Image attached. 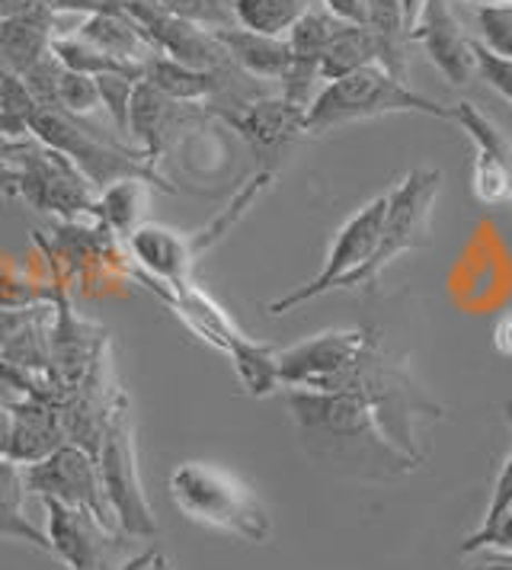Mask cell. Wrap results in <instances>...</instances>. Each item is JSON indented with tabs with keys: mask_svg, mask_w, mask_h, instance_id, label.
Masks as SVG:
<instances>
[{
	"mask_svg": "<svg viewBox=\"0 0 512 570\" xmlns=\"http://www.w3.org/2000/svg\"><path fill=\"white\" fill-rule=\"evenodd\" d=\"M288 411L314 462L358 481H397L420 462L387 436L362 391H288Z\"/></svg>",
	"mask_w": 512,
	"mask_h": 570,
	"instance_id": "6da1fadb",
	"label": "cell"
},
{
	"mask_svg": "<svg viewBox=\"0 0 512 570\" xmlns=\"http://www.w3.org/2000/svg\"><path fill=\"white\" fill-rule=\"evenodd\" d=\"M177 510L196 525L263 544L273 535V517L256 491L234 471L208 462H183L170 474Z\"/></svg>",
	"mask_w": 512,
	"mask_h": 570,
	"instance_id": "7a4b0ae2",
	"label": "cell"
},
{
	"mask_svg": "<svg viewBox=\"0 0 512 570\" xmlns=\"http://www.w3.org/2000/svg\"><path fill=\"white\" fill-rule=\"evenodd\" d=\"M391 112H420L435 119H455V106L435 104L430 97L410 90L407 80L394 78L382 65H365L346 78L327 80L314 104L305 112L307 135H324V131L358 122V119H378Z\"/></svg>",
	"mask_w": 512,
	"mask_h": 570,
	"instance_id": "3957f363",
	"label": "cell"
},
{
	"mask_svg": "<svg viewBox=\"0 0 512 570\" xmlns=\"http://www.w3.org/2000/svg\"><path fill=\"white\" fill-rule=\"evenodd\" d=\"M26 129L36 141H42L51 151L68 157L97 193L102 186L126 180V177H141L151 186L174 189L154 170L148 157L135 148H126L112 135H102L97 126H90V119H77V116H68L65 109H55V106H36L26 116Z\"/></svg>",
	"mask_w": 512,
	"mask_h": 570,
	"instance_id": "277c9868",
	"label": "cell"
},
{
	"mask_svg": "<svg viewBox=\"0 0 512 570\" xmlns=\"http://www.w3.org/2000/svg\"><path fill=\"white\" fill-rule=\"evenodd\" d=\"M382 343L372 331H327L279 350L282 389L356 391L365 363Z\"/></svg>",
	"mask_w": 512,
	"mask_h": 570,
	"instance_id": "5b68a950",
	"label": "cell"
},
{
	"mask_svg": "<svg viewBox=\"0 0 512 570\" xmlns=\"http://www.w3.org/2000/svg\"><path fill=\"white\" fill-rule=\"evenodd\" d=\"M0 157L20 170V199L32 208L75 222L80 215H93L97 189L77 170L65 155L51 151L49 145L29 138L7 141L0 138Z\"/></svg>",
	"mask_w": 512,
	"mask_h": 570,
	"instance_id": "8992f818",
	"label": "cell"
},
{
	"mask_svg": "<svg viewBox=\"0 0 512 570\" xmlns=\"http://www.w3.org/2000/svg\"><path fill=\"white\" fill-rule=\"evenodd\" d=\"M97 465H100L102 491H106V500L112 507L119 532L128 539H157V519H154L148 493H145L141 474H138L135 430H131L128 401L122 391L116 394L112 414L106 423Z\"/></svg>",
	"mask_w": 512,
	"mask_h": 570,
	"instance_id": "52a82bcc",
	"label": "cell"
},
{
	"mask_svg": "<svg viewBox=\"0 0 512 570\" xmlns=\"http://www.w3.org/2000/svg\"><path fill=\"white\" fill-rule=\"evenodd\" d=\"M387 203H391V196L384 193V196H375L372 203H365V206L358 208L356 215L333 237L331 254L324 259L321 273L314 279H307L305 285H298L295 292L269 302L266 312L273 314V317H282V314L295 312V308H302L307 302L327 295L333 288H356V285H362L365 269H368V263H372L378 244H382Z\"/></svg>",
	"mask_w": 512,
	"mask_h": 570,
	"instance_id": "ba28073f",
	"label": "cell"
},
{
	"mask_svg": "<svg viewBox=\"0 0 512 570\" xmlns=\"http://www.w3.org/2000/svg\"><path fill=\"white\" fill-rule=\"evenodd\" d=\"M442 186V174L435 167H416L410 170L404 183H397L387 196V218H384L382 244L375 250V257L365 269L362 285L382 276L384 266H391L394 259L407 250L426 247L430 244V222H433V206Z\"/></svg>",
	"mask_w": 512,
	"mask_h": 570,
	"instance_id": "9c48e42d",
	"label": "cell"
},
{
	"mask_svg": "<svg viewBox=\"0 0 512 570\" xmlns=\"http://www.w3.org/2000/svg\"><path fill=\"white\" fill-rule=\"evenodd\" d=\"M23 474L26 488L39 500H55V503L75 507V510H87V513L100 517L106 525H116L93 452L80 449L75 442H65L61 449L51 452L49 459L26 465Z\"/></svg>",
	"mask_w": 512,
	"mask_h": 570,
	"instance_id": "30bf717a",
	"label": "cell"
},
{
	"mask_svg": "<svg viewBox=\"0 0 512 570\" xmlns=\"http://www.w3.org/2000/svg\"><path fill=\"white\" fill-rule=\"evenodd\" d=\"M49 513V535L51 554L65 561L68 570H112L119 568V551H122V532L106 525L100 517L75 510L55 500H42Z\"/></svg>",
	"mask_w": 512,
	"mask_h": 570,
	"instance_id": "8fae6325",
	"label": "cell"
},
{
	"mask_svg": "<svg viewBox=\"0 0 512 570\" xmlns=\"http://www.w3.org/2000/svg\"><path fill=\"white\" fill-rule=\"evenodd\" d=\"M305 112L307 109L292 106L285 97H256L250 104L230 106L215 116L247 141L263 174H276V164L292 148V141L307 135Z\"/></svg>",
	"mask_w": 512,
	"mask_h": 570,
	"instance_id": "7c38bea8",
	"label": "cell"
},
{
	"mask_svg": "<svg viewBox=\"0 0 512 570\" xmlns=\"http://www.w3.org/2000/svg\"><path fill=\"white\" fill-rule=\"evenodd\" d=\"M128 17L145 29L151 46L167 58H177L199 71H221L230 65V55L218 42L211 29L196 27L189 20H179L170 10H164L157 0H128Z\"/></svg>",
	"mask_w": 512,
	"mask_h": 570,
	"instance_id": "4fadbf2b",
	"label": "cell"
},
{
	"mask_svg": "<svg viewBox=\"0 0 512 570\" xmlns=\"http://www.w3.org/2000/svg\"><path fill=\"white\" fill-rule=\"evenodd\" d=\"M455 122L477 145L474 196L484 206H512V145L474 104H455Z\"/></svg>",
	"mask_w": 512,
	"mask_h": 570,
	"instance_id": "5bb4252c",
	"label": "cell"
},
{
	"mask_svg": "<svg viewBox=\"0 0 512 570\" xmlns=\"http://www.w3.org/2000/svg\"><path fill=\"white\" fill-rule=\"evenodd\" d=\"M410 39L423 42L430 61L442 71V78L449 83L464 87V83L477 78L474 42L464 36V29H461L452 7H449V0H426V10H423L416 29L410 32Z\"/></svg>",
	"mask_w": 512,
	"mask_h": 570,
	"instance_id": "9a60e30c",
	"label": "cell"
},
{
	"mask_svg": "<svg viewBox=\"0 0 512 570\" xmlns=\"http://www.w3.org/2000/svg\"><path fill=\"white\" fill-rule=\"evenodd\" d=\"M58 10L39 0H23L13 13L0 20V68L23 75L36 61L49 58L58 32Z\"/></svg>",
	"mask_w": 512,
	"mask_h": 570,
	"instance_id": "2e32d148",
	"label": "cell"
},
{
	"mask_svg": "<svg viewBox=\"0 0 512 570\" xmlns=\"http://www.w3.org/2000/svg\"><path fill=\"white\" fill-rule=\"evenodd\" d=\"M128 250H131V257L138 259V266L145 269V279L170 285V288L193 283L189 273H193V263L199 257L193 250L189 234H179L174 228H167V225L145 222V225H138L135 232L128 234Z\"/></svg>",
	"mask_w": 512,
	"mask_h": 570,
	"instance_id": "e0dca14e",
	"label": "cell"
},
{
	"mask_svg": "<svg viewBox=\"0 0 512 570\" xmlns=\"http://www.w3.org/2000/svg\"><path fill=\"white\" fill-rule=\"evenodd\" d=\"M10 414H13L10 462H17V465H36V462L49 459L55 449H61L68 442L61 411H58V404L51 397L23 394L20 401L10 404Z\"/></svg>",
	"mask_w": 512,
	"mask_h": 570,
	"instance_id": "ac0fdd59",
	"label": "cell"
},
{
	"mask_svg": "<svg viewBox=\"0 0 512 570\" xmlns=\"http://www.w3.org/2000/svg\"><path fill=\"white\" fill-rule=\"evenodd\" d=\"M189 109H193L189 104H177L164 97L160 90H154L148 80H138L131 109H128V135L138 141V151L154 164L170 148L177 131L186 126Z\"/></svg>",
	"mask_w": 512,
	"mask_h": 570,
	"instance_id": "d6986e66",
	"label": "cell"
},
{
	"mask_svg": "<svg viewBox=\"0 0 512 570\" xmlns=\"http://www.w3.org/2000/svg\"><path fill=\"white\" fill-rule=\"evenodd\" d=\"M77 36L87 39L90 46L102 49L106 55H112V58H119L126 65H135V68H141L157 52L151 39L145 36V29L128 17L126 7H112V3L87 13L77 23Z\"/></svg>",
	"mask_w": 512,
	"mask_h": 570,
	"instance_id": "ffe728a7",
	"label": "cell"
},
{
	"mask_svg": "<svg viewBox=\"0 0 512 570\" xmlns=\"http://www.w3.org/2000/svg\"><path fill=\"white\" fill-rule=\"evenodd\" d=\"M230 61L256 80H282L292 65V46L279 36H263L254 29L228 27L215 32Z\"/></svg>",
	"mask_w": 512,
	"mask_h": 570,
	"instance_id": "44dd1931",
	"label": "cell"
},
{
	"mask_svg": "<svg viewBox=\"0 0 512 570\" xmlns=\"http://www.w3.org/2000/svg\"><path fill=\"white\" fill-rule=\"evenodd\" d=\"M221 71H199V68H189V65H183L177 58L154 52L141 65V80H148L154 90H160L164 97H170L177 104L205 106L215 97V90H218V75Z\"/></svg>",
	"mask_w": 512,
	"mask_h": 570,
	"instance_id": "7402d4cb",
	"label": "cell"
},
{
	"mask_svg": "<svg viewBox=\"0 0 512 570\" xmlns=\"http://www.w3.org/2000/svg\"><path fill=\"white\" fill-rule=\"evenodd\" d=\"M26 493H29V488H26L23 465L3 459L0 462V539L26 542L51 554L49 535L26 517Z\"/></svg>",
	"mask_w": 512,
	"mask_h": 570,
	"instance_id": "603a6c76",
	"label": "cell"
},
{
	"mask_svg": "<svg viewBox=\"0 0 512 570\" xmlns=\"http://www.w3.org/2000/svg\"><path fill=\"white\" fill-rule=\"evenodd\" d=\"M148 186L151 183L141 180V177H126V180L102 186L100 193H97V203H93V218L109 234L128 237L138 225H145L141 218H145L148 203H151Z\"/></svg>",
	"mask_w": 512,
	"mask_h": 570,
	"instance_id": "cb8c5ba5",
	"label": "cell"
},
{
	"mask_svg": "<svg viewBox=\"0 0 512 570\" xmlns=\"http://www.w3.org/2000/svg\"><path fill=\"white\" fill-rule=\"evenodd\" d=\"M365 65H382V46L378 36L368 27L343 23L331 39L327 52L321 58V78L336 80L353 75Z\"/></svg>",
	"mask_w": 512,
	"mask_h": 570,
	"instance_id": "d4e9b609",
	"label": "cell"
},
{
	"mask_svg": "<svg viewBox=\"0 0 512 570\" xmlns=\"http://www.w3.org/2000/svg\"><path fill=\"white\" fill-rule=\"evenodd\" d=\"M365 7H368V29L378 36V46H382V68L404 80L407 75V29H404L401 0H365Z\"/></svg>",
	"mask_w": 512,
	"mask_h": 570,
	"instance_id": "484cf974",
	"label": "cell"
},
{
	"mask_svg": "<svg viewBox=\"0 0 512 570\" xmlns=\"http://www.w3.org/2000/svg\"><path fill=\"white\" fill-rule=\"evenodd\" d=\"M230 363H234V372H237L240 385H244V391H247L250 397H269L273 391L282 389L279 350L244 337L234 346Z\"/></svg>",
	"mask_w": 512,
	"mask_h": 570,
	"instance_id": "4316f807",
	"label": "cell"
},
{
	"mask_svg": "<svg viewBox=\"0 0 512 570\" xmlns=\"http://www.w3.org/2000/svg\"><path fill=\"white\" fill-rule=\"evenodd\" d=\"M237 27L285 39L314 0H230Z\"/></svg>",
	"mask_w": 512,
	"mask_h": 570,
	"instance_id": "83f0119b",
	"label": "cell"
},
{
	"mask_svg": "<svg viewBox=\"0 0 512 570\" xmlns=\"http://www.w3.org/2000/svg\"><path fill=\"white\" fill-rule=\"evenodd\" d=\"M51 55L61 61V68L75 71V75H87V78H102V75H131V78H141V68L106 55L97 46H90L87 39H80L77 32H61L55 39V46H51Z\"/></svg>",
	"mask_w": 512,
	"mask_h": 570,
	"instance_id": "f1b7e54d",
	"label": "cell"
},
{
	"mask_svg": "<svg viewBox=\"0 0 512 570\" xmlns=\"http://www.w3.org/2000/svg\"><path fill=\"white\" fill-rule=\"evenodd\" d=\"M339 27H343V20H336L324 3H311V10L285 36L292 46V58L307 61V65H321V58Z\"/></svg>",
	"mask_w": 512,
	"mask_h": 570,
	"instance_id": "f546056e",
	"label": "cell"
},
{
	"mask_svg": "<svg viewBox=\"0 0 512 570\" xmlns=\"http://www.w3.org/2000/svg\"><path fill=\"white\" fill-rule=\"evenodd\" d=\"M100 106H102V97H100V83H97V78L75 75V71H68V68L61 71L55 109H65L68 116H77V119H90Z\"/></svg>",
	"mask_w": 512,
	"mask_h": 570,
	"instance_id": "4dcf8cb0",
	"label": "cell"
},
{
	"mask_svg": "<svg viewBox=\"0 0 512 570\" xmlns=\"http://www.w3.org/2000/svg\"><path fill=\"white\" fill-rule=\"evenodd\" d=\"M164 10H170L179 20H189L196 27L211 29H228L237 27V17H234V3L230 0H157Z\"/></svg>",
	"mask_w": 512,
	"mask_h": 570,
	"instance_id": "1f68e13d",
	"label": "cell"
},
{
	"mask_svg": "<svg viewBox=\"0 0 512 570\" xmlns=\"http://www.w3.org/2000/svg\"><path fill=\"white\" fill-rule=\"evenodd\" d=\"M477 29L484 49L512 61V3H481Z\"/></svg>",
	"mask_w": 512,
	"mask_h": 570,
	"instance_id": "d6a6232c",
	"label": "cell"
},
{
	"mask_svg": "<svg viewBox=\"0 0 512 570\" xmlns=\"http://www.w3.org/2000/svg\"><path fill=\"white\" fill-rule=\"evenodd\" d=\"M138 80L141 78H131V75H102V78H97L102 109L109 112V119L116 122L119 131H128V109H131V97H135Z\"/></svg>",
	"mask_w": 512,
	"mask_h": 570,
	"instance_id": "836d02e7",
	"label": "cell"
},
{
	"mask_svg": "<svg viewBox=\"0 0 512 570\" xmlns=\"http://www.w3.org/2000/svg\"><path fill=\"white\" fill-rule=\"evenodd\" d=\"M474 65H477V75L486 80L500 97H506L512 104V61L510 58H500L490 49H484L481 42H474Z\"/></svg>",
	"mask_w": 512,
	"mask_h": 570,
	"instance_id": "e575fe53",
	"label": "cell"
},
{
	"mask_svg": "<svg viewBox=\"0 0 512 570\" xmlns=\"http://www.w3.org/2000/svg\"><path fill=\"white\" fill-rule=\"evenodd\" d=\"M481 544H493V548H500V551H510L512 554V513L510 517H503L496 525H490L484 532H474L467 542L461 544V551L467 554V551H474V548H481Z\"/></svg>",
	"mask_w": 512,
	"mask_h": 570,
	"instance_id": "d590c367",
	"label": "cell"
},
{
	"mask_svg": "<svg viewBox=\"0 0 512 570\" xmlns=\"http://www.w3.org/2000/svg\"><path fill=\"white\" fill-rule=\"evenodd\" d=\"M321 3L331 10L336 20H343V23L368 27V7H365V0H321Z\"/></svg>",
	"mask_w": 512,
	"mask_h": 570,
	"instance_id": "8d00e7d4",
	"label": "cell"
},
{
	"mask_svg": "<svg viewBox=\"0 0 512 570\" xmlns=\"http://www.w3.org/2000/svg\"><path fill=\"white\" fill-rule=\"evenodd\" d=\"M0 196H20V170L0 157Z\"/></svg>",
	"mask_w": 512,
	"mask_h": 570,
	"instance_id": "74e56055",
	"label": "cell"
},
{
	"mask_svg": "<svg viewBox=\"0 0 512 570\" xmlns=\"http://www.w3.org/2000/svg\"><path fill=\"white\" fill-rule=\"evenodd\" d=\"M10 436H13V414L10 404H0V462L10 459Z\"/></svg>",
	"mask_w": 512,
	"mask_h": 570,
	"instance_id": "f35d334b",
	"label": "cell"
},
{
	"mask_svg": "<svg viewBox=\"0 0 512 570\" xmlns=\"http://www.w3.org/2000/svg\"><path fill=\"white\" fill-rule=\"evenodd\" d=\"M423 10H426V0H401V13H404V29H407V39H410V32L416 29V23H420Z\"/></svg>",
	"mask_w": 512,
	"mask_h": 570,
	"instance_id": "ab89813d",
	"label": "cell"
},
{
	"mask_svg": "<svg viewBox=\"0 0 512 570\" xmlns=\"http://www.w3.org/2000/svg\"><path fill=\"white\" fill-rule=\"evenodd\" d=\"M151 558H154V548H148V551H141V554L128 558V561H122L119 568H112V570H148V564H151Z\"/></svg>",
	"mask_w": 512,
	"mask_h": 570,
	"instance_id": "60d3db41",
	"label": "cell"
},
{
	"mask_svg": "<svg viewBox=\"0 0 512 570\" xmlns=\"http://www.w3.org/2000/svg\"><path fill=\"white\" fill-rule=\"evenodd\" d=\"M23 397V391L17 389L7 375H0V404H13V401H20Z\"/></svg>",
	"mask_w": 512,
	"mask_h": 570,
	"instance_id": "b9f144b4",
	"label": "cell"
},
{
	"mask_svg": "<svg viewBox=\"0 0 512 570\" xmlns=\"http://www.w3.org/2000/svg\"><path fill=\"white\" fill-rule=\"evenodd\" d=\"M496 346L500 350H506V353H512V317L496 331Z\"/></svg>",
	"mask_w": 512,
	"mask_h": 570,
	"instance_id": "7bdbcfd3",
	"label": "cell"
},
{
	"mask_svg": "<svg viewBox=\"0 0 512 570\" xmlns=\"http://www.w3.org/2000/svg\"><path fill=\"white\" fill-rule=\"evenodd\" d=\"M148 570H174V564H170V558L164 554V551H154L151 564H148Z\"/></svg>",
	"mask_w": 512,
	"mask_h": 570,
	"instance_id": "ee69618b",
	"label": "cell"
},
{
	"mask_svg": "<svg viewBox=\"0 0 512 570\" xmlns=\"http://www.w3.org/2000/svg\"><path fill=\"white\" fill-rule=\"evenodd\" d=\"M20 3H23V0H0V20H3L7 13H13V10H17Z\"/></svg>",
	"mask_w": 512,
	"mask_h": 570,
	"instance_id": "f6af8a7d",
	"label": "cell"
},
{
	"mask_svg": "<svg viewBox=\"0 0 512 570\" xmlns=\"http://www.w3.org/2000/svg\"><path fill=\"white\" fill-rule=\"evenodd\" d=\"M477 570H512V568H506V564H486V568H477Z\"/></svg>",
	"mask_w": 512,
	"mask_h": 570,
	"instance_id": "bcb514c9",
	"label": "cell"
},
{
	"mask_svg": "<svg viewBox=\"0 0 512 570\" xmlns=\"http://www.w3.org/2000/svg\"><path fill=\"white\" fill-rule=\"evenodd\" d=\"M106 3H112V7H126L128 0H106Z\"/></svg>",
	"mask_w": 512,
	"mask_h": 570,
	"instance_id": "7dc6e473",
	"label": "cell"
},
{
	"mask_svg": "<svg viewBox=\"0 0 512 570\" xmlns=\"http://www.w3.org/2000/svg\"><path fill=\"white\" fill-rule=\"evenodd\" d=\"M467 3H484V0H467Z\"/></svg>",
	"mask_w": 512,
	"mask_h": 570,
	"instance_id": "c3c4849f",
	"label": "cell"
}]
</instances>
